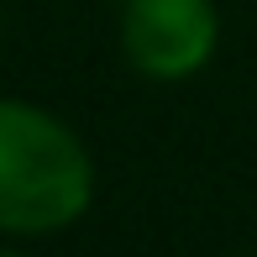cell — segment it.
<instances>
[{
	"instance_id": "1",
	"label": "cell",
	"mask_w": 257,
	"mask_h": 257,
	"mask_svg": "<svg viewBox=\"0 0 257 257\" xmlns=\"http://www.w3.org/2000/svg\"><path fill=\"white\" fill-rule=\"evenodd\" d=\"M95 205V158L63 115L0 100V236H58Z\"/></svg>"
},
{
	"instance_id": "3",
	"label": "cell",
	"mask_w": 257,
	"mask_h": 257,
	"mask_svg": "<svg viewBox=\"0 0 257 257\" xmlns=\"http://www.w3.org/2000/svg\"><path fill=\"white\" fill-rule=\"evenodd\" d=\"M0 257H27V252H11V247H0Z\"/></svg>"
},
{
	"instance_id": "2",
	"label": "cell",
	"mask_w": 257,
	"mask_h": 257,
	"mask_svg": "<svg viewBox=\"0 0 257 257\" xmlns=\"http://www.w3.org/2000/svg\"><path fill=\"white\" fill-rule=\"evenodd\" d=\"M220 48L215 0H126L121 6V53L142 79L179 84L194 79Z\"/></svg>"
}]
</instances>
